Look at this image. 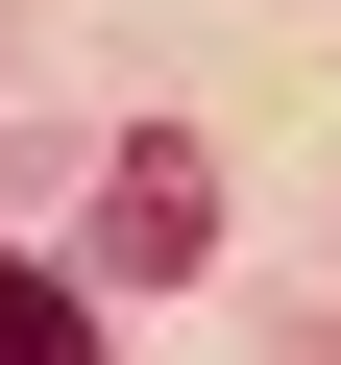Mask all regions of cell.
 I'll return each instance as SVG.
<instances>
[{
  "label": "cell",
  "mask_w": 341,
  "mask_h": 365,
  "mask_svg": "<svg viewBox=\"0 0 341 365\" xmlns=\"http://www.w3.org/2000/svg\"><path fill=\"white\" fill-rule=\"evenodd\" d=\"M0 365H98V317H73V268H0Z\"/></svg>",
  "instance_id": "7a4b0ae2"
},
{
  "label": "cell",
  "mask_w": 341,
  "mask_h": 365,
  "mask_svg": "<svg viewBox=\"0 0 341 365\" xmlns=\"http://www.w3.org/2000/svg\"><path fill=\"white\" fill-rule=\"evenodd\" d=\"M98 244H122V268H195V244H220V170H195V146H122Z\"/></svg>",
  "instance_id": "6da1fadb"
}]
</instances>
